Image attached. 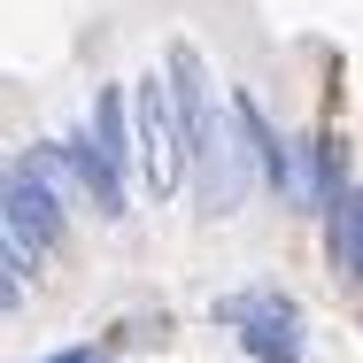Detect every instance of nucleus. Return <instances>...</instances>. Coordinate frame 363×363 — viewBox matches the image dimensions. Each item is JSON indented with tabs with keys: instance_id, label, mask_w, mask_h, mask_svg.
Instances as JSON below:
<instances>
[{
	"instance_id": "f257e3e1",
	"label": "nucleus",
	"mask_w": 363,
	"mask_h": 363,
	"mask_svg": "<svg viewBox=\"0 0 363 363\" xmlns=\"http://www.w3.org/2000/svg\"><path fill=\"white\" fill-rule=\"evenodd\" d=\"M132 124H140V186L155 194V201H170V194L194 178L186 124H178V101H170V70L132 85Z\"/></svg>"
},
{
	"instance_id": "f03ea898",
	"label": "nucleus",
	"mask_w": 363,
	"mask_h": 363,
	"mask_svg": "<svg viewBox=\"0 0 363 363\" xmlns=\"http://www.w3.org/2000/svg\"><path fill=\"white\" fill-rule=\"evenodd\" d=\"M217 325L240 333V348L255 363H301V301L279 286H240V294H217L209 309Z\"/></svg>"
},
{
	"instance_id": "7ed1b4c3",
	"label": "nucleus",
	"mask_w": 363,
	"mask_h": 363,
	"mask_svg": "<svg viewBox=\"0 0 363 363\" xmlns=\"http://www.w3.org/2000/svg\"><path fill=\"white\" fill-rule=\"evenodd\" d=\"M255 178H263V170H255V155H247V132H240V116L224 108L217 124L194 140V201H201L209 217H240V201H247Z\"/></svg>"
},
{
	"instance_id": "20e7f679",
	"label": "nucleus",
	"mask_w": 363,
	"mask_h": 363,
	"mask_svg": "<svg viewBox=\"0 0 363 363\" xmlns=\"http://www.w3.org/2000/svg\"><path fill=\"white\" fill-rule=\"evenodd\" d=\"M8 232L31 240L39 255H62V247H70L62 178L47 170V155H16V162H8Z\"/></svg>"
},
{
	"instance_id": "39448f33",
	"label": "nucleus",
	"mask_w": 363,
	"mask_h": 363,
	"mask_svg": "<svg viewBox=\"0 0 363 363\" xmlns=\"http://www.w3.org/2000/svg\"><path fill=\"white\" fill-rule=\"evenodd\" d=\"M55 155L70 162V178H77V194L93 201V217H101V224H124L132 194H124V170L108 162V147L85 140V132H70V140H55Z\"/></svg>"
},
{
	"instance_id": "423d86ee",
	"label": "nucleus",
	"mask_w": 363,
	"mask_h": 363,
	"mask_svg": "<svg viewBox=\"0 0 363 363\" xmlns=\"http://www.w3.org/2000/svg\"><path fill=\"white\" fill-rule=\"evenodd\" d=\"M232 116H240V132H247V155H255L263 186H279V194H301V178H294V155H286V140L271 132V116H263V101H255L247 85L232 93Z\"/></svg>"
},
{
	"instance_id": "0eeeda50",
	"label": "nucleus",
	"mask_w": 363,
	"mask_h": 363,
	"mask_svg": "<svg viewBox=\"0 0 363 363\" xmlns=\"http://www.w3.org/2000/svg\"><path fill=\"white\" fill-rule=\"evenodd\" d=\"M325 263L340 286H363V186H348L325 209Z\"/></svg>"
},
{
	"instance_id": "6e6552de",
	"label": "nucleus",
	"mask_w": 363,
	"mask_h": 363,
	"mask_svg": "<svg viewBox=\"0 0 363 363\" xmlns=\"http://www.w3.org/2000/svg\"><path fill=\"white\" fill-rule=\"evenodd\" d=\"M340 194H348V147L333 140V132H317V140H309V178H301V201H309V209H333Z\"/></svg>"
},
{
	"instance_id": "1a4fd4ad",
	"label": "nucleus",
	"mask_w": 363,
	"mask_h": 363,
	"mask_svg": "<svg viewBox=\"0 0 363 363\" xmlns=\"http://www.w3.org/2000/svg\"><path fill=\"white\" fill-rule=\"evenodd\" d=\"M47 363H101L93 348H62V356H47Z\"/></svg>"
}]
</instances>
